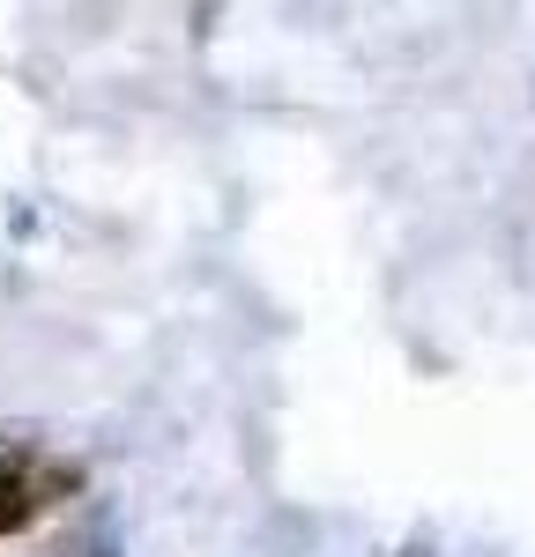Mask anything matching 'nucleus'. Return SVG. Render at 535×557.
Here are the masks:
<instances>
[{
	"label": "nucleus",
	"instance_id": "f257e3e1",
	"mask_svg": "<svg viewBox=\"0 0 535 557\" xmlns=\"http://www.w3.org/2000/svg\"><path fill=\"white\" fill-rule=\"evenodd\" d=\"M67 491H83V469L75 461H38L30 446H8L0 438V535H23Z\"/></svg>",
	"mask_w": 535,
	"mask_h": 557
}]
</instances>
